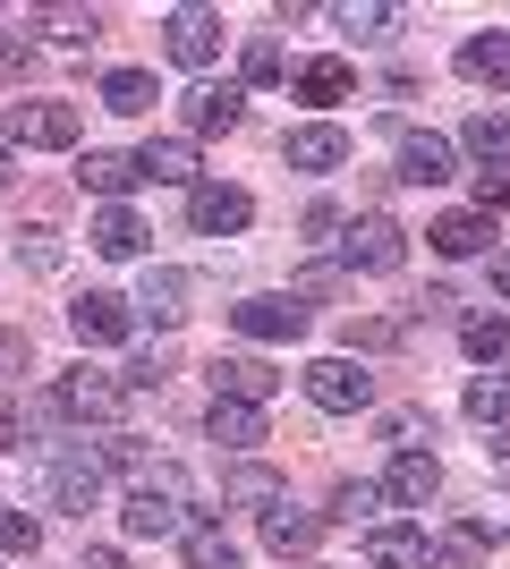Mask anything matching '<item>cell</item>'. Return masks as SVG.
Masks as SVG:
<instances>
[{
	"label": "cell",
	"instance_id": "1",
	"mask_svg": "<svg viewBox=\"0 0 510 569\" xmlns=\"http://www.w3.org/2000/svg\"><path fill=\"white\" fill-rule=\"evenodd\" d=\"M102 451H86V442H69V451H51L43 459V493L60 501V510H77V519H86V510H94L102 501Z\"/></svg>",
	"mask_w": 510,
	"mask_h": 569
},
{
	"label": "cell",
	"instance_id": "2",
	"mask_svg": "<svg viewBox=\"0 0 510 569\" xmlns=\"http://www.w3.org/2000/svg\"><path fill=\"white\" fill-rule=\"evenodd\" d=\"M340 256H349V272H400V263H409V230L391 213L340 221Z\"/></svg>",
	"mask_w": 510,
	"mask_h": 569
},
{
	"label": "cell",
	"instance_id": "3",
	"mask_svg": "<svg viewBox=\"0 0 510 569\" xmlns=\"http://www.w3.org/2000/svg\"><path fill=\"white\" fill-rule=\"evenodd\" d=\"M307 400L332 408V417H349V408L374 400V375H366L358 357H316V366H307Z\"/></svg>",
	"mask_w": 510,
	"mask_h": 569
},
{
	"label": "cell",
	"instance_id": "4",
	"mask_svg": "<svg viewBox=\"0 0 510 569\" xmlns=\"http://www.w3.org/2000/svg\"><path fill=\"white\" fill-rule=\"evenodd\" d=\"M272 391H281V375H272V357H256V349H230V357H213V400L264 408Z\"/></svg>",
	"mask_w": 510,
	"mask_h": 569
},
{
	"label": "cell",
	"instance_id": "5",
	"mask_svg": "<svg viewBox=\"0 0 510 569\" xmlns=\"http://www.w3.org/2000/svg\"><path fill=\"white\" fill-rule=\"evenodd\" d=\"M60 408L69 417H94V426H111L128 408V382L120 375H102V366H77V375H60Z\"/></svg>",
	"mask_w": 510,
	"mask_h": 569
},
{
	"label": "cell",
	"instance_id": "6",
	"mask_svg": "<svg viewBox=\"0 0 510 569\" xmlns=\"http://www.w3.org/2000/svg\"><path fill=\"white\" fill-rule=\"evenodd\" d=\"M128 323H137V315H128V298H111V289H86V298L69 307V332L86 340V349H120Z\"/></svg>",
	"mask_w": 510,
	"mask_h": 569
},
{
	"label": "cell",
	"instance_id": "7",
	"mask_svg": "<svg viewBox=\"0 0 510 569\" xmlns=\"http://www.w3.org/2000/svg\"><path fill=\"white\" fill-rule=\"evenodd\" d=\"M188 221L204 238H239L247 221H256V196L247 188H188Z\"/></svg>",
	"mask_w": 510,
	"mask_h": 569
},
{
	"label": "cell",
	"instance_id": "8",
	"mask_svg": "<svg viewBox=\"0 0 510 569\" xmlns=\"http://www.w3.org/2000/svg\"><path fill=\"white\" fill-rule=\"evenodd\" d=\"M162 43H170L179 69H204V60L221 51V18H213V9H170V18H162Z\"/></svg>",
	"mask_w": 510,
	"mask_h": 569
},
{
	"label": "cell",
	"instance_id": "9",
	"mask_svg": "<svg viewBox=\"0 0 510 569\" xmlns=\"http://www.w3.org/2000/svg\"><path fill=\"white\" fill-rule=\"evenodd\" d=\"M9 144H77V102H9Z\"/></svg>",
	"mask_w": 510,
	"mask_h": 569
},
{
	"label": "cell",
	"instance_id": "10",
	"mask_svg": "<svg viewBox=\"0 0 510 569\" xmlns=\"http://www.w3.org/2000/svg\"><path fill=\"white\" fill-rule=\"evenodd\" d=\"M451 170H460V144H451V137H434V128L400 137V179H409V188H442Z\"/></svg>",
	"mask_w": 510,
	"mask_h": 569
},
{
	"label": "cell",
	"instance_id": "11",
	"mask_svg": "<svg viewBox=\"0 0 510 569\" xmlns=\"http://www.w3.org/2000/svg\"><path fill=\"white\" fill-rule=\"evenodd\" d=\"M230 323H239L247 340H298L307 332V307H298V298H239Z\"/></svg>",
	"mask_w": 510,
	"mask_h": 569
},
{
	"label": "cell",
	"instance_id": "12",
	"mask_svg": "<svg viewBox=\"0 0 510 569\" xmlns=\"http://www.w3.org/2000/svg\"><path fill=\"white\" fill-rule=\"evenodd\" d=\"M281 153H290V170H340V162H349V128L307 119V128H290V137H281Z\"/></svg>",
	"mask_w": 510,
	"mask_h": 569
},
{
	"label": "cell",
	"instance_id": "13",
	"mask_svg": "<svg viewBox=\"0 0 510 569\" xmlns=\"http://www.w3.org/2000/svg\"><path fill=\"white\" fill-rule=\"evenodd\" d=\"M366 561L374 569H434V545H426V527H366Z\"/></svg>",
	"mask_w": 510,
	"mask_h": 569
},
{
	"label": "cell",
	"instance_id": "14",
	"mask_svg": "<svg viewBox=\"0 0 510 569\" xmlns=\"http://www.w3.org/2000/svg\"><path fill=\"white\" fill-rule=\"evenodd\" d=\"M188 298H196V281L162 263V272H146V289H137V307H128V315H146V323L170 332V323H188Z\"/></svg>",
	"mask_w": 510,
	"mask_h": 569
},
{
	"label": "cell",
	"instance_id": "15",
	"mask_svg": "<svg viewBox=\"0 0 510 569\" xmlns=\"http://www.w3.org/2000/svg\"><path fill=\"white\" fill-rule=\"evenodd\" d=\"M434 493H442V468H434V451H400V459H391V476H383V501H400V510H426Z\"/></svg>",
	"mask_w": 510,
	"mask_h": 569
},
{
	"label": "cell",
	"instance_id": "16",
	"mask_svg": "<svg viewBox=\"0 0 510 569\" xmlns=\"http://www.w3.org/2000/svg\"><path fill=\"white\" fill-rule=\"evenodd\" d=\"M247 119V86H196L188 94V128L196 137H230Z\"/></svg>",
	"mask_w": 510,
	"mask_h": 569
},
{
	"label": "cell",
	"instance_id": "17",
	"mask_svg": "<svg viewBox=\"0 0 510 569\" xmlns=\"http://www.w3.org/2000/svg\"><path fill=\"white\" fill-rule=\"evenodd\" d=\"M128 536H137V545H162V536H188V501H170V493H137L128 501Z\"/></svg>",
	"mask_w": 510,
	"mask_h": 569
},
{
	"label": "cell",
	"instance_id": "18",
	"mask_svg": "<svg viewBox=\"0 0 510 569\" xmlns=\"http://www.w3.org/2000/svg\"><path fill=\"white\" fill-rule=\"evenodd\" d=\"M137 179L196 188V144H188V137H146V153H137Z\"/></svg>",
	"mask_w": 510,
	"mask_h": 569
},
{
	"label": "cell",
	"instance_id": "19",
	"mask_svg": "<svg viewBox=\"0 0 510 569\" xmlns=\"http://www.w3.org/2000/svg\"><path fill=\"white\" fill-rule=\"evenodd\" d=\"M264 545H272V552H290V561H307V552L323 545V519H316V510H290V501H281V510H264Z\"/></svg>",
	"mask_w": 510,
	"mask_h": 569
},
{
	"label": "cell",
	"instance_id": "20",
	"mask_svg": "<svg viewBox=\"0 0 510 569\" xmlns=\"http://www.w3.org/2000/svg\"><path fill=\"white\" fill-rule=\"evenodd\" d=\"M460 77H468V86H510V34H502V26L460 43Z\"/></svg>",
	"mask_w": 510,
	"mask_h": 569
},
{
	"label": "cell",
	"instance_id": "21",
	"mask_svg": "<svg viewBox=\"0 0 510 569\" xmlns=\"http://www.w3.org/2000/svg\"><path fill=\"white\" fill-rule=\"evenodd\" d=\"M86 238H94V256L128 263V256H137V247H146V221L128 213V204H102V213H94V230H86Z\"/></svg>",
	"mask_w": 510,
	"mask_h": 569
},
{
	"label": "cell",
	"instance_id": "22",
	"mask_svg": "<svg viewBox=\"0 0 510 569\" xmlns=\"http://www.w3.org/2000/svg\"><path fill=\"white\" fill-rule=\"evenodd\" d=\"M204 433H213L221 451H256V442H264V408H239V400H213V417H204Z\"/></svg>",
	"mask_w": 510,
	"mask_h": 569
},
{
	"label": "cell",
	"instance_id": "23",
	"mask_svg": "<svg viewBox=\"0 0 510 569\" xmlns=\"http://www.w3.org/2000/svg\"><path fill=\"white\" fill-rule=\"evenodd\" d=\"M460 144H468L486 170H510V111H477V119L460 128Z\"/></svg>",
	"mask_w": 510,
	"mask_h": 569
},
{
	"label": "cell",
	"instance_id": "24",
	"mask_svg": "<svg viewBox=\"0 0 510 569\" xmlns=\"http://www.w3.org/2000/svg\"><path fill=\"white\" fill-rule=\"evenodd\" d=\"M77 179H86L94 196H111V204H120V196L137 188V153H86V162H77Z\"/></svg>",
	"mask_w": 510,
	"mask_h": 569
},
{
	"label": "cell",
	"instance_id": "25",
	"mask_svg": "<svg viewBox=\"0 0 510 569\" xmlns=\"http://www.w3.org/2000/svg\"><path fill=\"white\" fill-rule=\"evenodd\" d=\"M460 349L477 357V366H502V357H510V315H468V323H460Z\"/></svg>",
	"mask_w": 510,
	"mask_h": 569
},
{
	"label": "cell",
	"instance_id": "26",
	"mask_svg": "<svg viewBox=\"0 0 510 569\" xmlns=\"http://www.w3.org/2000/svg\"><path fill=\"white\" fill-rule=\"evenodd\" d=\"M9 247H18V263H26V272H60V263H69V247H60V230H51V221H26V230L9 238Z\"/></svg>",
	"mask_w": 510,
	"mask_h": 569
},
{
	"label": "cell",
	"instance_id": "27",
	"mask_svg": "<svg viewBox=\"0 0 510 569\" xmlns=\"http://www.w3.org/2000/svg\"><path fill=\"white\" fill-rule=\"evenodd\" d=\"M349 86H358L349 60H307V69H298V94L307 102H349Z\"/></svg>",
	"mask_w": 510,
	"mask_h": 569
},
{
	"label": "cell",
	"instance_id": "28",
	"mask_svg": "<svg viewBox=\"0 0 510 569\" xmlns=\"http://www.w3.org/2000/svg\"><path fill=\"white\" fill-rule=\"evenodd\" d=\"M102 111H120V119L153 111V77L146 69H111V77H102Z\"/></svg>",
	"mask_w": 510,
	"mask_h": 569
},
{
	"label": "cell",
	"instance_id": "29",
	"mask_svg": "<svg viewBox=\"0 0 510 569\" xmlns=\"http://www.w3.org/2000/svg\"><path fill=\"white\" fill-rule=\"evenodd\" d=\"M426 238H434L442 256H477V247L493 238V221H486V213H442V221H434Z\"/></svg>",
	"mask_w": 510,
	"mask_h": 569
},
{
	"label": "cell",
	"instance_id": "30",
	"mask_svg": "<svg viewBox=\"0 0 510 569\" xmlns=\"http://www.w3.org/2000/svg\"><path fill=\"white\" fill-rule=\"evenodd\" d=\"M179 552H188V569H247L239 545H230L221 527H188V536H179Z\"/></svg>",
	"mask_w": 510,
	"mask_h": 569
},
{
	"label": "cell",
	"instance_id": "31",
	"mask_svg": "<svg viewBox=\"0 0 510 569\" xmlns=\"http://www.w3.org/2000/svg\"><path fill=\"white\" fill-rule=\"evenodd\" d=\"M239 77H247V86H281V77H290V51L272 43V34H247V51H239Z\"/></svg>",
	"mask_w": 510,
	"mask_h": 569
},
{
	"label": "cell",
	"instance_id": "32",
	"mask_svg": "<svg viewBox=\"0 0 510 569\" xmlns=\"http://www.w3.org/2000/svg\"><path fill=\"white\" fill-rule=\"evenodd\" d=\"M332 26H340V34H358V43H383L391 26H400V9H383V0H366V9H358V0H349V9H332Z\"/></svg>",
	"mask_w": 510,
	"mask_h": 569
},
{
	"label": "cell",
	"instance_id": "33",
	"mask_svg": "<svg viewBox=\"0 0 510 569\" xmlns=\"http://www.w3.org/2000/svg\"><path fill=\"white\" fill-rule=\"evenodd\" d=\"M468 417H477V426H510V375H477L468 382Z\"/></svg>",
	"mask_w": 510,
	"mask_h": 569
},
{
	"label": "cell",
	"instance_id": "34",
	"mask_svg": "<svg viewBox=\"0 0 510 569\" xmlns=\"http://www.w3.org/2000/svg\"><path fill=\"white\" fill-rule=\"evenodd\" d=\"M43 34H51V43H69V51H86L102 34V18H94V9H43Z\"/></svg>",
	"mask_w": 510,
	"mask_h": 569
},
{
	"label": "cell",
	"instance_id": "35",
	"mask_svg": "<svg viewBox=\"0 0 510 569\" xmlns=\"http://www.w3.org/2000/svg\"><path fill=\"white\" fill-rule=\"evenodd\" d=\"M374 510H383V485H332V519L340 527H374Z\"/></svg>",
	"mask_w": 510,
	"mask_h": 569
},
{
	"label": "cell",
	"instance_id": "36",
	"mask_svg": "<svg viewBox=\"0 0 510 569\" xmlns=\"http://www.w3.org/2000/svg\"><path fill=\"white\" fill-rule=\"evenodd\" d=\"M230 501H290V493H281V476H272V468H256V459H247V468L230 476Z\"/></svg>",
	"mask_w": 510,
	"mask_h": 569
},
{
	"label": "cell",
	"instance_id": "37",
	"mask_svg": "<svg viewBox=\"0 0 510 569\" xmlns=\"http://www.w3.org/2000/svg\"><path fill=\"white\" fill-rule=\"evenodd\" d=\"M34 545H43V527L26 519V510H0V552H9V561H26Z\"/></svg>",
	"mask_w": 510,
	"mask_h": 569
},
{
	"label": "cell",
	"instance_id": "38",
	"mask_svg": "<svg viewBox=\"0 0 510 569\" xmlns=\"http://www.w3.org/2000/svg\"><path fill=\"white\" fill-rule=\"evenodd\" d=\"M298 230L316 238V247H332V238H340V204H307V221H298Z\"/></svg>",
	"mask_w": 510,
	"mask_h": 569
},
{
	"label": "cell",
	"instance_id": "39",
	"mask_svg": "<svg viewBox=\"0 0 510 569\" xmlns=\"http://www.w3.org/2000/svg\"><path fill=\"white\" fill-rule=\"evenodd\" d=\"M477 204H486V221L502 213V204H510V170H486V179H477Z\"/></svg>",
	"mask_w": 510,
	"mask_h": 569
},
{
	"label": "cell",
	"instance_id": "40",
	"mask_svg": "<svg viewBox=\"0 0 510 569\" xmlns=\"http://www.w3.org/2000/svg\"><path fill=\"white\" fill-rule=\"evenodd\" d=\"M400 340V323H349V349H391Z\"/></svg>",
	"mask_w": 510,
	"mask_h": 569
},
{
	"label": "cell",
	"instance_id": "41",
	"mask_svg": "<svg viewBox=\"0 0 510 569\" xmlns=\"http://www.w3.org/2000/svg\"><path fill=\"white\" fill-rule=\"evenodd\" d=\"M0 451H18V408L0 400Z\"/></svg>",
	"mask_w": 510,
	"mask_h": 569
},
{
	"label": "cell",
	"instance_id": "42",
	"mask_svg": "<svg viewBox=\"0 0 510 569\" xmlns=\"http://www.w3.org/2000/svg\"><path fill=\"white\" fill-rule=\"evenodd\" d=\"M486 459H493V468L510 476V433H493V442H486Z\"/></svg>",
	"mask_w": 510,
	"mask_h": 569
},
{
	"label": "cell",
	"instance_id": "43",
	"mask_svg": "<svg viewBox=\"0 0 510 569\" xmlns=\"http://www.w3.org/2000/svg\"><path fill=\"white\" fill-rule=\"evenodd\" d=\"M77 569H128V561H120V552H86Z\"/></svg>",
	"mask_w": 510,
	"mask_h": 569
},
{
	"label": "cell",
	"instance_id": "44",
	"mask_svg": "<svg viewBox=\"0 0 510 569\" xmlns=\"http://www.w3.org/2000/svg\"><path fill=\"white\" fill-rule=\"evenodd\" d=\"M493 289H502V298H510V256H493Z\"/></svg>",
	"mask_w": 510,
	"mask_h": 569
},
{
	"label": "cell",
	"instance_id": "45",
	"mask_svg": "<svg viewBox=\"0 0 510 569\" xmlns=\"http://www.w3.org/2000/svg\"><path fill=\"white\" fill-rule=\"evenodd\" d=\"M0 188H9V144H0Z\"/></svg>",
	"mask_w": 510,
	"mask_h": 569
}]
</instances>
